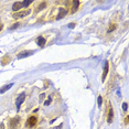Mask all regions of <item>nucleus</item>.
Segmentation results:
<instances>
[{"label":"nucleus","mask_w":129,"mask_h":129,"mask_svg":"<svg viewBox=\"0 0 129 129\" xmlns=\"http://www.w3.org/2000/svg\"><path fill=\"white\" fill-rule=\"evenodd\" d=\"M31 12L29 9L28 10H24V11H19V12H16V13H13V18L14 19H19V18H23V17H26V16H28L29 13Z\"/></svg>","instance_id":"nucleus-2"},{"label":"nucleus","mask_w":129,"mask_h":129,"mask_svg":"<svg viewBox=\"0 0 129 129\" xmlns=\"http://www.w3.org/2000/svg\"><path fill=\"white\" fill-rule=\"evenodd\" d=\"M24 98H26V94H24V93L20 94L19 96H18V98H17L16 105H17V109H18V110H19V108H20V105L24 102Z\"/></svg>","instance_id":"nucleus-3"},{"label":"nucleus","mask_w":129,"mask_h":129,"mask_svg":"<svg viewBox=\"0 0 129 129\" xmlns=\"http://www.w3.org/2000/svg\"><path fill=\"white\" fill-rule=\"evenodd\" d=\"M2 27H3V26H2V24H1V23H0V31L2 30Z\"/></svg>","instance_id":"nucleus-22"},{"label":"nucleus","mask_w":129,"mask_h":129,"mask_svg":"<svg viewBox=\"0 0 129 129\" xmlns=\"http://www.w3.org/2000/svg\"><path fill=\"white\" fill-rule=\"evenodd\" d=\"M113 117H114V110H113V108H110L109 107V110H108V118H107L108 124L113 123Z\"/></svg>","instance_id":"nucleus-5"},{"label":"nucleus","mask_w":129,"mask_h":129,"mask_svg":"<svg viewBox=\"0 0 129 129\" xmlns=\"http://www.w3.org/2000/svg\"><path fill=\"white\" fill-rule=\"evenodd\" d=\"M36 43H38V45H39L40 48H43L45 45V39L42 38V36H39V38L36 39Z\"/></svg>","instance_id":"nucleus-7"},{"label":"nucleus","mask_w":129,"mask_h":129,"mask_svg":"<svg viewBox=\"0 0 129 129\" xmlns=\"http://www.w3.org/2000/svg\"><path fill=\"white\" fill-rule=\"evenodd\" d=\"M97 103H98V106H100V105H102V103H103V97H102V96H98Z\"/></svg>","instance_id":"nucleus-16"},{"label":"nucleus","mask_w":129,"mask_h":129,"mask_svg":"<svg viewBox=\"0 0 129 129\" xmlns=\"http://www.w3.org/2000/svg\"><path fill=\"white\" fill-rule=\"evenodd\" d=\"M66 13H67V10L63 9V8H60V13H58V16L56 19H62V18H64V16H66Z\"/></svg>","instance_id":"nucleus-8"},{"label":"nucleus","mask_w":129,"mask_h":129,"mask_svg":"<svg viewBox=\"0 0 129 129\" xmlns=\"http://www.w3.org/2000/svg\"><path fill=\"white\" fill-rule=\"evenodd\" d=\"M34 53V51H22L20 52L18 54V58H27V56H30Z\"/></svg>","instance_id":"nucleus-4"},{"label":"nucleus","mask_w":129,"mask_h":129,"mask_svg":"<svg viewBox=\"0 0 129 129\" xmlns=\"http://www.w3.org/2000/svg\"><path fill=\"white\" fill-rule=\"evenodd\" d=\"M31 3H32V1H31V0H29V1H23L22 4H23V7H28L29 4H31Z\"/></svg>","instance_id":"nucleus-14"},{"label":"nucleus","mask_w":129,"mask_h":129,"mask_svg":"<svg viewBox=\"0 0 129 129\" xmlns=\"http://www.w3.org/2000/svg\"><path fill=\"white\" fill-rule=\"evenodd\" d=\"M45 7H46V2H42L41 4H40L39 7H38V11H40V10H42V9H44Z\"/></svg>","instance_id":"nucleus-13"},{"label":"nucleus","mask_w":129,"mask_h":129,"mask_svg":"<svg viewBox=\"0 0 129 129\" xmlns=\"http://www.w3.org/2000/svg\"><path fill=\"white\" fill-rule=\"evenodd\" d=\"M19 26H20L19 23H16V24H13V26L11 27V28H10V29H11V30H13V29H16V28H18V27H19Z\"/></svg>","instance_id":"nucleus-19"},{"label":"nucleus","mask_w":129,"mask_h":129,"mask_svg":"<svg viewBox=\"0 0 129 129\" xmlns=\"http://www.w3.org/2000/svg\"><path fill=\"white\" fill-rule=\"evenodd\" d=\"M36 123H38V119H36V117L30 116L29 118H28V120H27L26 126L28 127V128H33V127L36 126Z\"/></svg>","instance_id":"nucleus-1"},{"label":"nucleus","mask_w":129,"mask_h":129,"mask_svg":"<svg viewBox=\"0 0 129 129\" xmlns=\"http://www.w3.org/2000/svg\"><path fill=\"white\" fill-rule=\"evenodd\" d=\"M127 105H128V104H127V103H124V104H123V109L125 110V111H126V110H127V108H128V106H127Z\"/></svg>","instance_id":"nucleus-17"},{"label":"nucleus","mask_w":129,"mask_h":129,"mask_svg":"<svg viewBox=\"0 0 129 129\" xmlns=\"http://www.w3.org/2000/svg\"><path fill=\"white\" fill-rule=\"evenodd\" d=\"M107 73H108V62H105V67H104V72H103V76H102V80H103V82L105 81V78H106L107 76Z\"/></svg>","instance_id":"nucleus-6"},{"label":"nucleus","mask_w":129,"mask_h":129,"mask_svg":"<svg viewBox=\"0 0 129 129\" xmlns=\"http://www.w3.org/2000/svg\"><path fill=\"white\" fill-rule=\"evenodd\" d=\"M74 27H75V23H70V24H68V28H70V29H73Z\"/></svg>","instance_id":"nucleus-20"},{"label":"nucleus","mask_w":129,"mask_h":129,"mask_svg":"<svg viewBox=\"0 0 129 129\" xmlns=\"http://www.w3.org/2000/svg\"><path fill=\"white\" fill-rule=\"evenodd\" d=\"M20 8H23L22 2H16V3H13V6H12V10H13V11H18Z\"/></svg>","instance_id":"nucleus-10"},{"label":"nucleus","mask_w":129,"mask_h":129,"mask_svg":"<svg viewBox=\"0 0 129 129\" xmlns=\"http://www.w3.org/2000/svg\"><path fill=\"white\" fill-rule=\"evenodd\" d=\"M128 123H129V116H127L126 119H125V124H126V125H128Z\"/></svg>","instance_id":"nucleus-21"},{"label":"nucleus","mask_w":129,"mask_h":129,"mask_svg":"<svg viewBox=\"0 0 129 129\" xmlns=\"http://www.w3.org/2000/svg\"><path fill=\"white\" fill-rule=\"evenodd\" d=\"M116 29V26H115V24H111V26H110V28L109 29H108V31H107V32L108 33H110L111 32V31H114V30Z\"/></svg>","instance_id":"nucleus-15"},{"label":"nucleus","mask_w":129,"mask_h":129,"mask_svg":"<svg viewBox=\"0 0 129 129\" xmlns=\"http://www.w3.org/2000/svg\"><path fill=\"white\" fill-rule=\"evenodd\" d=\"M12 86H13V84H9V85H6V86H3L2 88L0 89V93H1V94H3V93H4V92H6V90L10 89V88H11V87H12Z\"/></svg>","instance_id":"nucleus-11"},{"label":"nucleus","mask_w":129,"mask_h":129,"mask_svg":"<svg viewBox=\"0 0 129 129\" xmlns=\"http://www.w3.org/2000/svg\"><path fill=\"white\" fill-rule=\"evenodd\" d=\"M51 103V97H50V98H49L48 100H45V103H44V105L45 106H49V104Z\"/></svg>","instance_id":"nucleus-18"},{"label":"nucleus","mask_w":129,"mask_h":129,"mask_svg":"<svg viewBox=\"0 0 129 129\" xmlns=\"http://www.w3.org/2000/svg\"><path fill=\"white\" fill-rule=\"evenodd\" d=\"M72 3H73V7H72V13H74V12H76V10H77L78 6H80V1H77V0H74Z\"/></svg>","instance_id":"nucleus-9"},{"label":"nucleus","mask_w":129,"mask_h":129,"mask_svg":"<svg viewBox=\"0 0 129 129\" xmlns=\"http://www.w3.org/2000/svg\"><path fill=\"white\" fill-rule=\"evenodd\" d=\"M18 121H19V118H18V117H17V118H13V119L11 120V129H14V126L18 125Z\"/></svg>","instance_id":"nucleus-12"}]
</instances>
